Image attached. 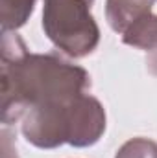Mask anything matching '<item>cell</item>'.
<instances>
[{
	"label": "cell",
	"mask_w": 157,
	"mask_h": 158,
	"mask_svg": "<svg viewBox=\"0 0 157 158\" xmlns=\"http://www.w3.org/2000/svg\"><path fill=\"white\" fill-rule=\"evenodd\" d=\"M152 2H155V0H152Z\"/></svg>",
	"instance_id": "8"
},
{
	"label": "cell",
	"mask_w": 157,
	"mask_h": 158,
	"mask_svg": "<svg viewBox=\"0 0 157 158\" xmlns=\"http://www.w3.org/2000/svg\"><path fill=\"white\" fill-rule=\"evenodd\" d=\"M92 2L94 0H44V35L69 57H87L100 42V28L91 13Z\"/></svg>",
	"instance_id": "3"
},
{
	"label": "cell",
	"mask_w": 157,
	"mask_h": 158,
	"mask_svg": "<svg viewBox=\"0 0 157 158\" xmlns=\"http://www.w3.org/2000/svg\"><path fill=\"white\" fill-rule=\"evenodd\" d=\"M37 0H0V24L4 31H17L22 28L35 9Z\"/></svg>",
	"instance_id": "5"
},
{
	"label": "cell",
	"mask_w": 157,
	"mask_h": 158,
	"mask_svg": "<svg viewBox=\"0 0 157 158\" xmlns=\"http://www.w3.org/2000/svg\"><path fill=\"white\" fill-rule=\"evenodd\" d=\"M115 158H157V143L148 138H131L117 151Z\"/></svg>",
	"instance_id": "6"
},
{
	"label": "cell",
	"mask_w": 157,
	"mask_h": 158,
	"mask_svg": "<svg viewBox=\"0 0 157 158\" xmlns=\"http://www.w3.org/2000/svg\"><path fill=\"white\" fill-rule=\"evenodd\" d=\"M152 0H105V17L122 42L144 52L157 50V15Z\"/></svg>",
	"instance_id": "4"
},
{
	"label": "cell",
	"mask_w": 157,
	"mask_h": 158,
	"mask_svg": "<svg viewBox=\"0 0 157 158\" xmlns=\"http://www.w3.org/2000/svg\"><path fill=\"white\" fill-rule=\"evenodd\" d=\"M85 68L56 53H32L15 31L2 33V123L11 125L32 109L87 94Z\"/></svg>",
	"instance_id": "1"
},
{
	"label": "cell",
	"mask_w": 157,
	"mask_h": 158,
	"mask_svg": "<svg viewBox=\"0 0 157 158\" xmlns=\"http://www.w3.org/2000/svg\"><path fill=\"white\" fill-rule=\"evenodd\" d=\"M105 132V109L91 94L32 109L22 118L24 138L39 149H56L65 143L91 147Z\"/></svg>",
	"instance_id": "2"
},
{
	"label": "cell",
	"mask_w": 157,
	"mask_h": 158,
	"mask_svg": "<svg viewBox=\"0 0 157 158\" xmlns=\"http://www.w3.org/2000/svg\"><path fill=\"white\" fill-rule=\"evenodd\" d=\"M146 68L152 76H157V50L150 52L146 57Z\"/></svg>",
	"instance_id": "7"
}]
</instances>
